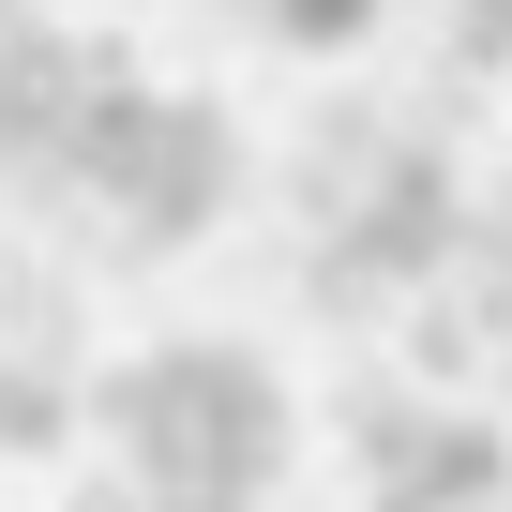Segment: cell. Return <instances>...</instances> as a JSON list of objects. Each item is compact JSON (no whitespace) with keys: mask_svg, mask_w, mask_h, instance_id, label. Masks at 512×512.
<instances>
[{"mask_svg":"<svg viewBox=\"0 0 512 512\" xmlns=\"http://www.w3.org/2000/svg\"><path fill=\"white\" fill-rule=\"evenodd\" d=\"M106 76H121V46L16 16V31H0V166H16V181H76V136H91Z\"/></svg>","mask_w":512,"mask_h":512,"instance_id":"obj_3","label":"cell"},{"mask_svg":"<svg viewBox=\"0 0 512 512\" xmlns=\"http://www.w3.org/2000/svg\"><path fill=\"white\" fill-rule=\"evenodd\" d=\"M76 181L121 211V241H196V226L226 211L241 151H226V121H211L196 91H151V76L121 61L106 106H91V136H76Z\"/></svg>","mask_w":512,"mask_h":512,"instance_id":"obj_2","label":"cell"},{"mask_svg":"<svg viewBox=\"0 0 512 512\" xmlns=\"http://www.w3.org/2000/svg\"><path fill=\"white\" fill-rule=\"evenodd\" d=\"M482 31H497V46H512V0H482Z\"/></svg>","mask_w":512,"mask_h":512,"instance_id":"obj_6","label":"cell"},{"mask_svg":"<svg viewBox=\"0 0 512 512\" xmlns=\"http://www.w3.org/2000/svg\"><path fill=\"white\" fill-rule=\"evenodd\" d=\"M91 422L121 437V482L151 512H256L287 467V392L241 347H151L91 392Z\"/></svg>","mask_w":512,"mask_h":512,"instance_id":"obj_1","label":"cell"},{"mask_svg":"<svg viewBox=\"0 0 512 512\" xmlns=\"http://www.w3.org/2000/svg\"><path fill=\"white\" fill-rule=\"evenodd\" d=\"M91 422V392H61L46 362H0V452H61Z\"/></svg>","mask_w":512,"mask_h":512,"instance_id":"obj_4","label":"cell"},{"mask_svg":"<svg viewBox=\"0 0 512 512\" xmlns=\"http://www.w3.org/2000/svg\"><path fill=\"white\" fill-rule=\"evenodd\" d=\"M256 31H287V46H362L377 0H256Z\"/></svg>","mask_w":512,"mask_h":512,"instance_id":"obj_5","label":"cell"},{"mask_svg":"<svg viewBox=\"0 0 512 512\" xmlns=\"http://www.w3.org/2000/svg\"><path fill=\"white\" fill-rule=\"evenodd\" d=\"M0 31H16V0H0Z\"/></svg>","mask_w":512,"mask_h":512,"instance_id":"obj_7","label":"cell"}]
</instances>
